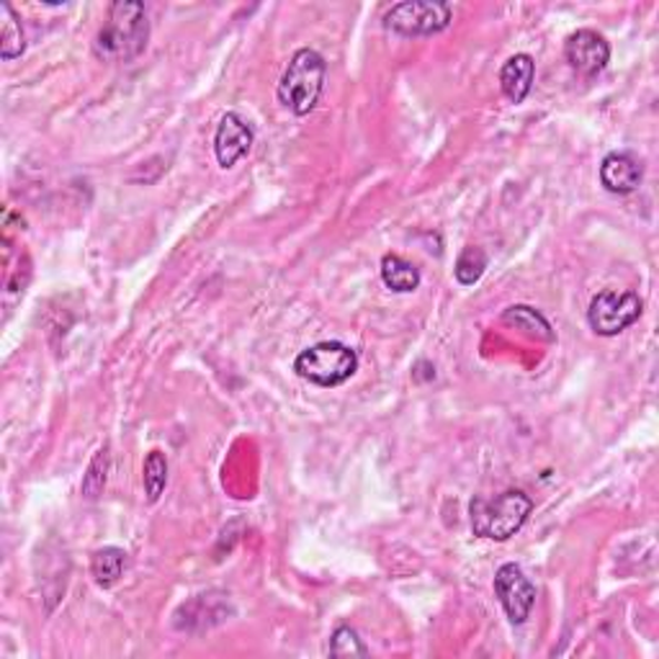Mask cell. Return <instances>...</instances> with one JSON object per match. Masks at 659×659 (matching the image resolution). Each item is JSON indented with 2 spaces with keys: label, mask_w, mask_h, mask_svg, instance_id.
I'll list each match as a JSON object with an SVG mask.
<instances>
[{
  "label": "cell",
  "mask_w": 659,
  "mask_h": 659,
  "mask_svg": "<svg viewBox=\"0 0 659 659\" xmlns=\"http://www.w3.org/2000/svg\"><path fill=\"white\" fill-rule=\"evenodd\" d=\"M536 62L531 54H512L500 70V88L502 96L510 103H523L533 88Z\"/></svg>",
  "instance_id": "obj_11"
},
{
  "label": "cell",
  "mask_w": 659,
  "mask_h": 659,
  "mask_svg": "<svg viewBox=\"0 0 659 659\" xmlns=\"http://www.w3.org/2000/svg\"><path fill=\"white\" fill-rule=\"evenodd\" d=\"M451 6L441 0H405L385 13V29L402 37H430L449 29Z\"/></svg>",
  "instance_id": "obj_5"
},
{
  "label": "cell",
  "mask_w": 659,
  "mask_h": 659,
  "mask_svg": "<svg viewBox=\"0 0 659 659\" xmlns=\"http://www.w3.org/2000/svg\"><path fill=\"white\" fill-rule=\"evenodd\" d=\"M27 50V39L16 11L8 3H0V57L3 60H16Z\"/></svg>",
  "instance_id": "obj_14"
},
{
  "label": "cell",
  "mask_w": 659,
  "mask_h": 659,
  "mask_svg": "<svg viewBox=\"0 0 659 659\" xmlns=\"http://www.w3.org/2000/svg\"><path fill=\"white\" fill-rule=\"evenodd\" d=\"M641 307L645 304H641L637 291H600L590 302L588 322L598 336L613 338L639 320Z\"/></svg>",
  "instance_id": "obj_6"
},
{
  "label": "cell",
  "mask_w": 659,
  "mask_h": 659,
  "mask_svg": "<svg viewBox=\"0 0 659 659\" xmlns=\"http://www.w3.org/2000/svg\"><path fill=\"white\" fill-rule=\"evenodd\" d=\"M533 512V500L520 490H506L495 498H475L469 502L471 531L479 539L508 541L526 526Z\"/></svg>",
  "instance_id": "obj_2"
},
{
  "label": "cell",
  "mask_w": 659,
  "mask_h": 659,
  "mask_svg": "<svg viewBox=\"0 0 659 659\" xmlns=\"http://www.w3.org/2000/svg\"><path fill=\"white\" fill-rule=\"evenodd\" d=\"M381 279H385L387 289L397 291V294H410L420 287V268L410 260L389 253L381 258Z\"/></svg>",
  "instance_id": "obj_12"
},
{
  "label": "cell",
  "mask_w": 659,
  "mask_h": 659,
  "mask_svg": "<svg viewBox=\"0 0 659 659\" xmlns=\"http://www.w3.org/2000/svg\"><path fill=\"white\" fill-rule=\"evenodd\" d=\"M565 57L575 72H580L585 78H596L606 70L610 60V44L598 31L580 29L569 34L565 42Z\"/></svg>",
  "instance_id": "obj_8"
},
{
  "label": "cell",
  "mask_w": 659,
  "mask_h": 659,
  "mask_svg": "<svg viewBox=\"0 0 659 659\" xmlns=\"http://www.w3.org/2000/svg\"><path fill=\"white\" fill-rule=\"evenodd\" d=\"M328 652L332 657H366L369 655V649H366L356 629H351V626H338L330 637Z\"/></svg>",
  "instance_id": "obj_19"
},
{
  "label": "cell",
  "mask_w": 659,
  "mask_h": 659,
  "mask_svg": "<svg viewBox=\"0 0 659 659\" xmlns=\"http://www.w3.org/2000/svg\"><path fill=\"white\" fill-rule=\"evenodd\" d=\"M502 320L512 328L523 330L526 336L531 338H541V340H555V332H551V324L547 322V317L536 312L533 307H526V304H516V307H508L506 312H502Z\"/></svg>",
  "instance_id": "obj_15"
},
{
  "label": "cell",
  "mask_w": 659,
  "mask_h": 659,
  "mask_svg": "<svg viewBox=\"0 0 659 659\" xmlns=\"http://www.w3.org/2000/svg\"><path fill=\"white\" fill-rule=\"evenodd\" d=\"M106 477H109V446H103V449L96 451L91 467L86 471L83 487H80L86 500H99V495L106 487Z\"/></svg>",
  "instance_id": "obj_17"
},
{
  "label": "cell",
  "mask_w": 659,
  "mask_h": 659,
  "mask_svg": "<svg viewBox=\"0 0 659 659\" xmlns=\"http://www.w3.org/2000/svg\"><path fill=\"white\" fill-rule=\"evenodd\" d=\"M142 482H144V495H148L150 502H158L162 490L168 485V459L162 451H150L148 459H144L142 467Z\"/></svg>",
  "instance_id": "obj_16"
},
{
  "label": "cell",
  "mask_w": 659,
  "mask_h": 659,
  "mask_svg": "<svg viewBox=\"0 0 659 659\" xmlns=\"http://www.w3.org/2000/svg\"><path fill=\"white\" fill-rule=\"evenodd\" d=\"M487 268V256L482 248H467L457 260V268H453V273H457V281L461 287H471V283H477L482 279Z\"/></svg>",
  "instance_id": "obj_18"
},
{
  "label": "cell",
  "mask_w": 659,
  "mask_h": 659,
  "mask_svg": "<svg viewBox=\"0 0 659 659\" xmlns=\"http://www.w3.org/2000/svg\"><path fill=\"white\" fill-rule=\"evenodd\" d=\"M294 371L309 385L340 387L358 371V353L338 340H324L297 356Z\"/></svg>",
  "instance_id": "obj_4"
},
{
  "label": "cell",
  "mask_w": 659,
  "mask_h": 659,
  "mask_svg": "<svg viewBox=\"0 0 659 659\" xmlns=\"http://www.w3.org/2000/svg\"><path fill=\"white\" fill-rule=\"evenodd\" d=\"M127 567V555L124 549L119 547H103L93 551L91 557V575L99 588H111V585L119 582V577L124 575Z\"/></svg>",
  "instance_id": "obj_13"
},
{
  "label": "cell",
  "mask_w": 659,
  "mask_h": 659,
  "mask_svg": "<svg viewBox=\"0 0 659 659\" xmlns=\"http://www.w3.org/2000/svg\"><path fill=\"white\" fill-rule=\"evenodd\" d=\"M324 76H328V64L324 57L317 50L302 47L291 54V60L279 80V101L283 109H289L297 117H307L314 111L320 101Z\"/></svg>",
  "instance_id": "obj_3"
},
{
  "label": "cell",
  "mask_w": 659,
  "mask_h": 659,
  "mask_svg": "<svg viewBox=\"0 0 659 659\" xmlns=\"http://www.w3.org/2000/svg\"><path fill=\"white\" fill-rule=\"evenodd\" d=\"M253 129L242 117H238L234 111H227L217 124V134H214V154L217 162L224 170L232 168L234 162L246 158L253 148Z\"/></svg>",
  "instance_id": "obj_9"
},
{
  "label": "cell",
  "mask_w": 659,
  "mask_h": 659,
  "mask_svg": "<svg viewBox=\"0 0 659 659\" xmlns=\"http://www.w3.org/2000/svg\"><path fill=\"white\" fill-rule=\"evenodd\" d=\"M641 181H645V166L631 152H610L600 162V183H603L606 191L616 193V197L633 193Z\"/></svg>",
  "instance_id": "obj_10"
},
{
  "label": "cell",
  "mask_w": 659,
  "mask_h": 659,
  "mask_svg": "<svg viewBox=\"0 0 659 659\" xmlns=\"http://www.w3.org/2000/svg\"><path fill=\"white\" fill-rule=\"evenodd\" d=\"M150 21L148 8L140 0H117L109 6L103 27L93 39V52L99 60L119 64L132 62L148 50Z\"/></svg>",
  "instance_id": "obj_1"
},
{
  "label": "cell",
  "mask_w": 659,
  "mask_h": 659,
  "mask_svg": "<svg viewBox=\"0 0 659 659\" xmlns=\"http://www.w3.org/2000/svg\"><path fill=\"white\" fill-rule=\"evenodd\" d=\"M495 596L500 598V606L506 608L510 623L520 626L531 616L536 603L533 582L523 575L518 565H502L495 575Z\"/></svg>",
  "instance_id": "obj_7"
}]
</instances>
